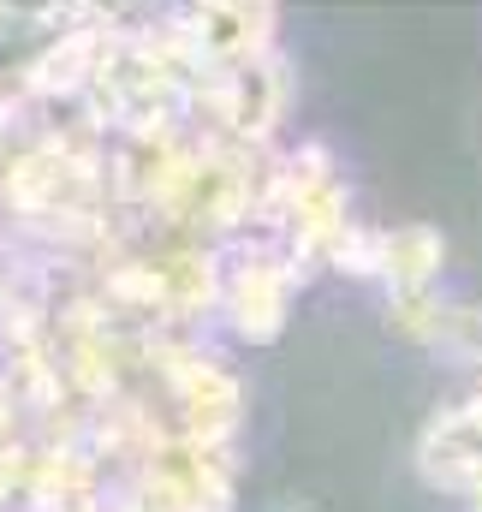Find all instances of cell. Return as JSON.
Returning a JSON list of instances; mask_svg holds the SVG:
<instances>
[{"label": "cell", "instance_id": "1", "mask_svg": "<svg viewBox=\"0 0 482 512\" xmlns=\"http://www.w3.org/2000/svg\"><path fill=\"white\" fill-rule=\"evenodd\" d=\"M304 262L274 233H239L221 245V316L244 346H268L292 322V298L304 286Z\"/></svg>", "mask_w": 482, "mask_h": 512}, {"label": "cell", "instance_id": "3", "mask_svg": "<svg viewBox=\"0 0 482 512\" xmlns=\"http://www.w3.org/2000/svg\"><path fill=\"white\" fill-rule=\"evenodd\" d=\"M179 36L191 42V54L203 60V72L215 66H239L274 48V6H244V0H203V6H179L173 12Z\"/></svg>", "mask_w": 482, "mask_h": 512}, {"label": "cell", "instance_id": "4", "mask_svg": "<svg viewBox=\"0 0 482 512\" xmlns=\"http://www.w3.org/2000/svg\"><path fill=\"white\" fill-rule=\"evenodd\" d=\"M387 316H393V328L405 340L435 346V352L471 364L482 382V304H453V298L417 292V298H387Z\"/></svg>", "mask_w": 482, "mask_h": 512}, {"label": "cell", "instance_id": "2", "mask_svg": "<svg viewBox=\"0 0 482 512\" xmlns=\"http://www.w3.org/2000/svg\"><path fill=\"white\" fill-rule=\"evenodd\" d=\"M239 495V453L167 435L120 483L114 512H233Z\"/></svg>", "mask_w": 482, "mask_h": 512}, {"label": "cell", "instance_id": "5", "mask_svg": "<svg viewBox=\"0 0 482 512\" xmlns=\"http://www.w3.org/2000/svg\"><path fill=\"white\" fill-rule=\"evenodd\" d=\"M447 268V233L429 227V221H399V227H381V256H375V280L387 286V298H417V292H435Z\"/></svg>", "mask_w": 482, "mask_h": 512}]
</instances>
